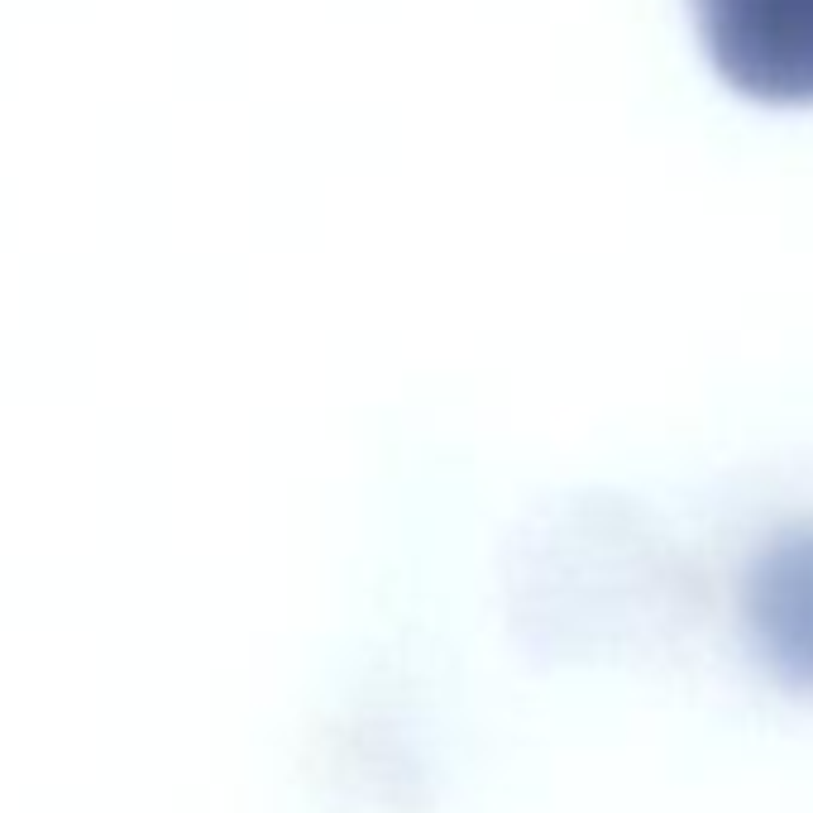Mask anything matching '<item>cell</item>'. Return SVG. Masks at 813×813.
Masks as SVG:
<instances>
[{
    "mask_svg": "<svg viewBox=\"0 0 813 813\" xmlns=\"http://www.w3.org/2000/svg\"><path fill=\"white\" fill-rule=\"evenodd\" d=\"M704 49L742 96L813 101V0H694Z\"/></svg>",
    "mask_w": 813,
    "mask_h": 813,
    "instance_id": "cell-1",
    "label": "cell"
},
{
    "mask_svg": "<svg viewBox=\"0 0 813 813\" xmlns=\"http://www.w3.org/2000/svg\"><path fill=\"white\" fill-rule=\"evenodd\" d=\"M747 627L780 685L813 694V527L766 546L747 579Z\"/></svg>",
    "mask_w": 813,
    "mask_h": 813,
    "instance_id": "cell-2",
    "label": "cell"
}]
</instances>
